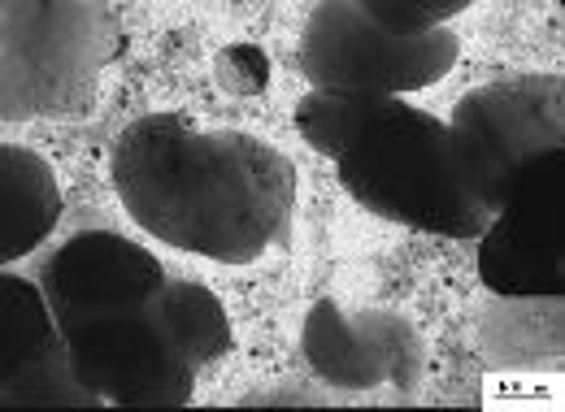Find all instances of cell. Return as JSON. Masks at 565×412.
<instances>
[{"label":"cell","instance_id":"cell-1","mask_svg":"<svg viewBox=\"0 0 565 412\" xmlns=\"http://www.w3.org/2000/svg\"><path fill=\"white\" fill-rule=\"evenodd\" d=\"M114 187L161 243L244 265L282 230L296 174L262 139L239 131L205 135L179 113H152L118 139Z\"/></svg>","mask_w":565,"mask_h":412},{"label":"cell","instance_id":"cell-2","mask_svg":"<svg viewBox=\"0 0 565 412\" xmlns=\"http://www.w3.org/2000/svg\"><path fill=\"white\" fill-rule=\"evenodd\" d=\"M335 165L344 192L374 217L444 239H479L492 221V208L479 200L457 152L452 127L414 105L392 100L387 113Z\"/></svg>","mask_w":565,"mask_h":412},{"label":"cell","instance_id":"cell-3","mask_svg":"<svg viewBox=\"0 0 565 412\" xmlns=\"http://www.w3.org/2000/svg\"><path fill=\"white\" fill-rule=\"evenodd\" d=\"M0 26V113L9 122L87 113L100 69L122 48V26L109 4L13 0L4 4Z\"/></svg>","mask_w":565,"mask_h":412},{"label":"cell","instance_id":"cell-4","mask_svg":"<svg viewBox=\"0 0 565 412\" xmlns=\"http://www.w3.org/2000/svg\"><path fill=\"white\" fill-rule=\"evenodd\" d=\"M296 57L313 87L396 96L439 83L457 66L461 40L448 26L405 35L374 22L353 0H331L309 13Z\"/></svg>","mask_w":565,"mask_h":412},{"label":"cell","instance_id":"cell-5","mask_svg":"<svg viewBox=\"0 0 565 412\" xmlns=\"http://www.w3.org/2000/svg\"><path fill=\"white\" fill-rule=\"evenodd\" d=\"M452 135L479 200L495 213L540 156L565 152V83L557 74L488 83L457 105Z\"/></svg>","mask_w":565,"mask_h":412},{"label":"cell","instance_id":"cell-6","mask_svg":"<svg viewBox=\"0 0 565 412\" xmlns=\"http://www.w3.org/2000/svg\"><path fill=\"white\" fill-rule=\"evenodd\" d=\"M57 330L71 347L78 382L92 395L122 409H179L192 400V382L201 369H192V360L183 356L157 300L127 313L83 317Z\"/></svg>","mask_w":565,"mask_h":412},{"label":"cell","instance_id":"cell-7","mask_svg":"<svg viewBox=\"0 0 565 412\" xmlns=\"http://www.w3.org/2000/svg\"><path fill=\"white\" fill-rule=\"evenodd\" d=\"M562 170L565 152L540 156L479 235V278L509 300L562 295Z\"/></svg>","mask_w":565,"mask_h":412},{"label":"cell","instance_id":"cell-8","mask_svg":"<svg viewBox=\"0 0 565 412\" xmlns=\"http://www.w3.org/2000/svg\"><path fill=\"white\" fill-rule=\"evenodd\" d=\"M300 347L309 369L344 391L370 387H414L423 369V344L414 326L383 308H344L340 300H318L305 317Z\"/></svg>","mask_w":565,"mask_h":412},{"label":"cell","instance_id":"cell-9","mask_svg":"<svg viewBox=\"0 0 565 412\" xmlns=\"http://www.w3.org/2000/svg\"><path fill=\"white\" fill-rule=\"evenodd\" d=\"M40 286L53 304L57 326H71L83 317L152 304L166 286V270L152 252L114 230H83L44 261Z\"/></svg>","mask_w":565,"mask_h":412},{"label":"cell","instance_id":"cell-10","mask_svg":"<svg viewBox=\"0 0 565 412\" xmlns=\"http://www.w3.org/2000/svg\"><path fill=\"white\" fill-rule=\"evenodd\" d=\"M62 217V187L53 165L22 148H0V261L26 257Z\"/></svg>","mask_w":565,"mask_h":412},{"label":"cell","instance_id":"cell-11","mask_svg":"<svg viewBox=\"0 0 565 412\" xmlns=\"http://www.w3.org/2000/svg\"><path fill=\"white\" fill-rule=\"evenodd\" d=\"M396 96H379V91H340V87H313L300 105H296V131L300 139L331 161H344L365 131L387 113Z\"/></svg>","mask_w":565,"mask_h":412},{"label":"cell","instance_id":"cell-12","mask_svg":"<svg viewBox=\"0 0 565 412\" xmlns=\"http://www.w3.org/2000/svg\"><path fill=\"white\" fill-rule=\"evenodd\" d=\"M157 308L170 322V330L183 347V356L192 360V369H205L235 347L222 300L201 282H166L161 295H157Z\"/></svg>","mask_w":565,"mask_h":412},{"label":"cell","instance_id":"cell-13","mask_svg":"<svg viewBox=\"0 0 565 412\" xmlns=\"http://www.w3.org/2000/svg\"><path fill=\"white\" fill-rule=\"evenodd\" d=\"M53 339H57V317L44 286L18 274L0 278V382L26 369Z\"/></svg>","mask_w":565,"mask_h":412},{"label":"cell","instance_id":"cell-14","mask_svg":"<svg viewBox=\"0 0 565 412\" xmlns=\"http://www.w3.org/2000/svg\"><path fill=\"white\" fill-rule=\"evenodd\" d=\"M4 404H40V409H57V404H96L100 395H92L78 373H74V360H71V347L57 339L44 347L26 369H18L9 382H4Z\"/></svg>","mask_w":565,"mask_h":412},{"label":"cell","instance_id":"cell-15","mask_svg":"<svg viewBox=\"0 0 565 412\" xmlns=\"http://www.w3.org/2000/svg\"><path fill=\"white\" fill-rule=\"evenodd\" d=\"M213 74L235 96H262L270 87V57L257 44H231L213 57Z\"/></svg>","mask_w":565,"mask_h":412},{"label":"cell","instance_id":"cell-16","mask_svg":"<svg viewBox=\"0 0 565 412\" xmlns=\"http://www.w3.org/2000/svg\"><path fill=\"white\" fill-rule=\"evenodd\" d=\"M361 9L392 26V31H405V35H423V31H435L444 26L448 18H457L466 9V0H448V4H392V0H361Z\"/></svg>","mask_w":565,"mask_h":412}]
</instances>
